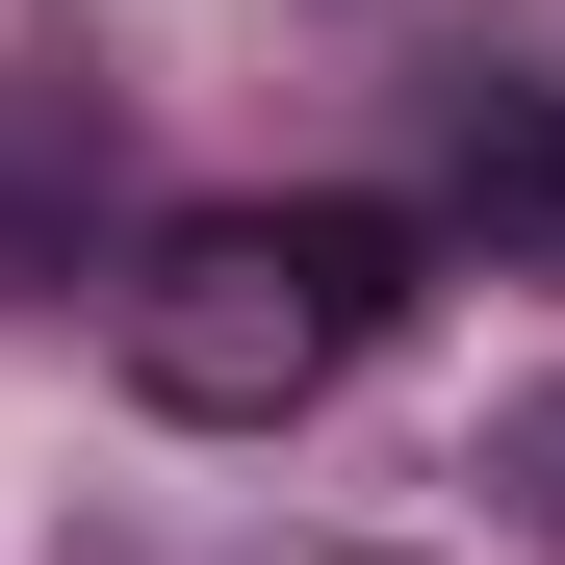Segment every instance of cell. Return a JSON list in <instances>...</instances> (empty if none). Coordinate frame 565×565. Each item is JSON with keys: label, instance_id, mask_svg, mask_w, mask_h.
<instances>
[{"label": "cell", "instance_id": "cell-1", "mask_svg": "<svg viewBox=\"0 0 565 565\" xmlns=\"http://www.w3.org/2000/svg\"><path fill=\"white\" fill-rule=\"evenodd\" d=\"M104 334H129V412L282 437V412H334L360 360L412 334V206H180Z\"/></svg>", "mask_w": 565, "mask_h": 565}, {"label": "cell", "instance_id": "cell-3", "mask_svg": "<svg viewBox=\"0 0 565 565\" xmlns=\"http://www.w3.org/2000/svg\"><path fill=\"white\" fill-rule=\"evenodd\" d=\"M514 462H540V514H565V412H540V437H514Z\"/></svg>", "mask_w": 565, "mask_h": 565}, {"label": "cell", "instance_id": "cell-2", "mask_svg": "<svg viewBox=\"0 0 565 565\" xmlns=\"http://www.w3.org/2000/svg\"><path fill=\"white\" fill-rule=\"evenodd\" d=\"M437 180H462V232H514V257H565V77H462V129H437Z\"/></svg>", "mask_w": 565, "mask_h": 565}]
</instances>
